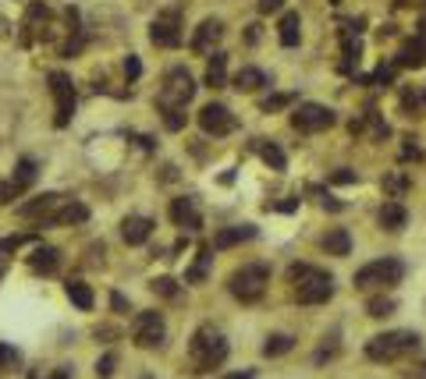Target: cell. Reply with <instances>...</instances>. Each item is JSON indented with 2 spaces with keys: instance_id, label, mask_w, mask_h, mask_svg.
<instances>
[{
  "instance_id": "obj_17",
  "label": "cell",
  "mask_w": 426,
  "mask_h": 379,
  "mask_svg": "<svg viewBox=\"0 0 426 379\" xmlns=\"http://www.w3.org/2000/svg\"><path fill=\"white\" fill-rule=\"evenodd\" d=\"M149 234H153V220H146V216H125L121 220V238L128 245H142V241H149Z\"/></svg>"
},
{
  "instance_id": "obj_41",
  "label": "cell",
  "mask_w": 426,
  "mask_h": 379,
  "mask_svg": "<svg viewBox=\"0 0 426 379\" xmlns=\"http://www.w3.org/2000/svg\"><path fill=\"white\" fill-rule=\"evenodd\" d=\"M153 291L163 294V298H174V294H178V284H174L171 276H160V280H153Z\"/></svg>"
},
{
  "instance_id": "obj_25",
  "label": "cell",
  "mask_w": 426,
  "mask_h": 379,
  "mask_svg": "<svg viewBox=\"0 0 426 379\" xmlns=\"http://www.w3.org/2000/svg\"><path fill=\"white\" fill-rule=\"evenodd\" d=\"M209 262H213V245H202V248H199V259H195L192 269L185 273V284H202L206 273H209Z\"/></svg>"
},
{
  "instance_id": "obj_27",
  "label": "cell",
  "mask_w": 426,
  "mask_h": 379,
  "mask_svg": "<svg viewBox=\"0 0 426 379\" xmlns=\"http://www.w3.org/2000/svg\"><path fill=\"white\" fill-rule=\"evenodd\" d=\"M260 86H267V75H263L260 68H242V71L235 75V89H238V93H256Z\"/></svg>"
},
{
  "instance_id": "obj_48",
  "label": "cell",
  "mask_w": 426,
  "mask_h": 379,
  "mask_svg": "<svg viewBox=\"0 0 426 379\" xmlns=\"http://www.w3.org/2000/svg\"><path fill=\"white\" fill-rule=\"evenodd\" d=\"M110 305H114L117 312H128V301H125V294H114V298H110Z\"/></svg>"
},
{
  "instance_id": "obj_52",
  "label": "cell",
  "mask_w": 426,
  "mask_h": 379,
  "mask_svg": "<svg viewBox=\"0 0 426 379\" xmlns=\"http://www.w3.org/2000/svg\"><path fill=\"white\" fill-rule=\"evenodd\" d=\"M246 40H249V43H256V40H260V25H249V36H246Z\"/></svg>"
},
{
  "instance_id": "obj_16",
  "label": "cell",
  "mask_w": 426,
  "mask_h": 379,
  "mask_svg": "<svg viewBox=\"0 0 426 379\" xmlns=\"http://www.w3.org/2000/svg\"><path fill=\"white\" fill-rule=\"evenodd\" d=\"M57 266H61V252L54 245H36L33 248V255H29V269L33 273L50 276V273H57Z\"/></svg>"
},
{
  "instance_id": "obj_39",
  "label": "cell",
  "mask_w": 426,
  "mask_h": 379,
  "mask_svg": "<svg viewBox=\"0 0 426 379\" xmlns=\"http://www.w3.org/2000/svg\"><path fill=\"white\" fill-rule=\"evenodd\" d=\"M33 241V234H15V238H4V241H0V255H4V252H18L22 245H29Z\"/></svg>"
},
{
  "instance_id": "obj_12",
  "label": "cell",
  "mask_w": 426,
  "mask_h": 379,
  "mask_svg": "<svg viewBox=\"0 0 426 379\" xmlns=\"http://www.w3.org/2000/svg\"><path fill=\"white\" fill-rule=\"evenodd\" d=\"M64 199L57 195V192H43V195H36V199H29V202H22L18 206V216H25V220H50L54 213H57V206H61Z\"/></svg>"
},
{
  "instance_id": "obj_11",
  "label": "cell",
  "mask_w": 426,
  "mask_h": 379,
  "mask_svg": "<svg viewBox=\"0 0 426 379\" xmlns=\"http://www.w3.org/2000/svg\"><path fill=\"white\" fill-rule=\"evenodd\" d=\"M149 40H153L156 47H163V50H174V47L181 43V22H178V15L171 11V15L153 18V25H149Z\"/></svg>"
},
{
  "instance_id": "obj_43",
  "label": "cell",
  "mask_w": 426,
  "mask_h": 379,
  "mask_svg": "<svg viewBox=\"0 0 426 379\" xmlns=\"http://www.w3.org/2000/svg\"><path fill=\"white\" fill-rule=\"evenodd\" d=\"M369 82H373V86H391V82H394V68H384V64H380V68L369 75Z\"/></svg>"
},
{
  "instance_id": "obj_31",
  "label": "cell",
  "mask_w": 426,
  "mask_h": 379,
  "mask_svg": "<svg viewBox=\"0 0 426 379\" xmlns=\"http://www.w3.org/2000/svg\"><path fill=\"white\" fill-rule=\"evenodd\" d=\"M256 149H260V156H263V163H267V167H274V170H284V163H288V160H284V153H281L274 142H260Z\"/></svg>"
},
{
  "instance_id": "obj_1",
  "label": "cell",
  "mask_w": 426,
  "mask_h": 379,
  "mask_svg": "<svg viewBox=\"0 0 426 379\" xmlns=\"http://www.w3.org/2000/svg\"><path fill=\"white\" fill-rule=\"evenodd\" d=\"M288 280L295 284V301L299 305H323L334 298V276L327 269H316L309 262H292Z\"/></svg>"
},
{
  "instance_id": "obj_32",
  "label": "cell",
  "mask_w": 426,
  "mask_h": 379,
  "mask_svg": "<svg viewBox=\"0 0 426 379\" xmlns=\"http://www.w3.org/2000/svg\"><path fill=\"white\" fill-rule=\"evenodd\" d=\"M11 181H15V185H18V188L25 192V188H29V185L36 181V163H33V160H18V167H15Z\"/></svg>"
},
{
  "instance_id": "obj_4",
  "label": "cell",
  "mask_w": 426,
  "mask_h": 379,
  "mask_svg": "<svg viewBox=\"0 0 426 379\" xmlns=\"http://www.w3.org/2000/svg\"><path fill=\"white\" fill-rule=\"evenodd\" d=\"M419 347V333L412 330H391V333H376L366 344V358L369 361H398L401 354Z\"/></svg>"
},
{
  "instance_id": "obj_51",
  "label": "cell",
  "mask_w": 426,
  "mask_h": 379,
  "mask_svg": "<svg viewBox=\"0 0 426 379\" xmlns=\"http://www.w3.org/2000/svg\"><path fill=\"white\" fill-rule=\"evenodd\" d=\"M408 375H412V379H426V361H419V365H415Z\"/></svg>"
},
{
  "instance_id": "obj_54",
  "label": "cell",
  "mask_w": 426,
  "mask_h": 379,
  "mask_svg": "<svg viewBox=\"0 0 426 379\" xmlns=\"http://www.w3.org/2000/svg\"><path fill=\"white\" fill-rule=\"evenodd\" d=\"M422 103H426V89H422Z\"/></svg>"
},
{
  "instance_id": "obj_18",
  "label": "cell",
  "mask_w": 426,
  "mask_h": 379,
  "mask_svg": "<svg viewBox=\"0 0 426 379\" xmlns=\"http://www.w3.org/2000/svg\"><path fill=\"white\" fill-rule=\"evenodd\" d=\"M256 238V227L253 223H242V227H224L213 234V248H235L242 241H253Z\"/></svg>"
},
{
  "instance_id": "obj_44",
  "label": "cell",
  "mask_w": 426,
  "mask_h": 379,
  "mask_svg": "<svg viewBox=\"0 0 426 379\" xmlns=\"http://www.w3.org/2000/svg\"><path fill=\"white\" fill-rule=\"evenodd\" d=\"M359 181V174L355 170H348V167H341V170H334L330 174V185H355Z\"/></svg>"
},
{
  "instance_id": "obj_34",
  "label": "cell",
  "mask_w": 426,
  "mask_h": 379,
  "mask_svg": "<svg viewBox=\"0 0 426 379\" xmlns=\"http://www.w3.org/2000/svg\"><path fill=\"white\" fill-rule=\"evenodd\" d=\"M22 361V351L15 344H0V372H11Z\"/></svg>"
},
{
  "instance_id": "obj_10",
  "label": "cell",
  "mask_w": 426,
  "mask_h": 379,
  "mask_svg": "<svg viewBox=\"0 0 426 379\" xmlns=\"http://www.w3.org/2000/svg\"><path fill=\"white\" fill-rule=\"evenodd\" d=\"M292 124L299 132H323L334 124V110L330 107H320V103H302L295 114H292Z\"/></svg>"
},
{
  "instance_id": "obj_6",
  "label": "cell",
  "mask_w": 426,
  "mask_h": 379,
  "mask_svg": "<svg viewBox=\"0 0 426 379\" xmlns=\"http://www.w3.org/2000/svg\"><path fill=\"white\" fill-rule=\"evenodd\" d=\"M195 96V82L185 68H171L163 75V89L156 96V107H185L188 100Z\"/></svg>"
},
{
  "instance_id": "obj_53",
  "label": "cell",
  "mask_w": 426,
  "mask_h": 379,
  "mask_svg": "<svg viewBox=\"0 0 426 379\" xmlns=\"http://www.w3.org/2000/svg\"><path fill=\"white\" fill-rule=\"evenodd\" d=\"M4 269H8V262H4V255H0V276H4Z\"/></svg>"
},
{
  "instance_id": "obj_13",
  "label": "cell",
  "mask_w": 426,
  "mask_h": 379,
  "mask_svg": "<svg viewBox=\"0 0 426 379\" xmlns=\"http://www.w3.org/2000/svg\"><path fill=\"white\" fill-rule=\"evenodd\" d=\"M171 220H174V227H181V231H199V227H202L199 206H195V199H188V195H181V199L171 202Z\"/></svg>"
},
{
  "instance_id": "obj_37",
  "label": "cell",
  "mask_w": 426,
  "mask_h": 379,
  "mask_svg": "<svg viewBox=\"0 0 426 379\" xmlns=\"http://www.w3.org/2000/svg\"><path fill=\"white\" fill-rule=\"evenodd\" d=\"M292 103H295V93H277V96L263 100L260 107H263V114H274V110H284V107H292Z\"/></svg>"
},
{
  "instance_id": "obj_30",
  "label": "cell",
  "mask_w": 426,
  "mask_h": 379,
  "mask_svg": "<svg viewBox=\"0 0 426 379\" xmlns=\"http://www.w3.org/2000/svg\"><path fill=\"white\" fill-rule=\"evenodd\" d=\"M156 110H160L167 132H181L185 128V107H156Z\"/></svg>"
},
{
  "instance_id": "obj_36",
  "label": "cell",
  "mask_w": 426,
  "mask_h": 379,
  "mask_svg": "<svg viewBox=\"0 0 426 379\" xmlns=\"http://www.w3.org/2000/svg\"><path fill=\"white\" fill-rule=\"evenodd\" d=\"M384 192H387L391 199L405 195V192H408V177H405V174H387V177H384Z\"/></svg>"
},
{
  "instance_id": "obj_21",
  "label": "cell",
  "mask_w": 426,
  "mask_h": 379,
  "mask_svg": "<svg viewBox=\"0 0 426 379\" xmlns=\"http://www.w3.org/2000/svg\"><path fill=\"white\" fill-rule=\"evenodd\" d=\"M206 86H209V89H224V86H228V54L213 50V57H209V64H206Z\"/></svg>"
},
{
  "instance_id": "obj_14",
  "label": "cell",
  "mask_w": 426,
  "mask_h": 379,
  "mask_svg": "<svg viewBox=\"0 0 426 379\" xmlns=\"http://www.w3.org/2000/svg\"><path fill=\"white\" fill-rule=\"evenodd\" d=\"M50 22V8L43 4V0H36V4H29L25 11V22H22V47H29L36 40V33Z\"/></svg>"
},
{
  "instance_id": "obj_46",
  "label": "cell",
  "mask_w": 426,
  "mask_h": 379,
  "mask_svg": "<svg viewBox=\"0 0 426 379\" xmlns=\"http://www.w3.org/2000/svg\"><path fill=\"white\" fill-rule=\"evenodd\" d=\"M284 8V0H260V11L263 15H274V11H281Z\"/></svg>"
},
{
  "instance_id": "obj_7",
  "label": "cell",
  "mask_w": 426,
  "mask_h": 379,
  "mask_svg": "<svg viewBox=\"0 0 426 379\" xmlns=\"http://www.w3.org/2000/svg\"><path fill=\"white\" fill-rule=\"evenodd\" d=\"M50 96H54V124L64 128L75 114V86H71V75L64 71H50Z\"/></svg>"
},
{
  "instance_id": "obj_9",
  "label": "cell",
  "mask_w": 426,
  "mask_h": 379,
  "mask_svg": "<svg viewBox=\"0 0 426 379\" xmlns=\"http://www.w3.org/2000/svg\"><path fill=\"white\" fill-rule=\"evenodd\" d=\"M199 128L213 139H221V135H231L235 132V114L224 107V103H206L199 110Z\"/></svg>"
},
{
  "instance_id": "obj_24",
  "label": "cell",
  "mask_w": 426,
  "mask_h": 379,
  "mask_svg": "<svg viewBox=\"0 0 426 379\" xmlns=\"http://www.w3.org/2000/svg\"><path fill=\"white\" fill-rule=\"evenodd\" d=\"M405 223H408V213H405L401 202H384L380 206V227L384 231H401Z\"/></svg>"
},
{
  "instance_id": "obj_15",
  "label": "cell",
  "mask_w": 426,
  "mask_h": 379,
  "mask_svg": "<svg viewBox=\"0 0 426 379\" xmlns=\"http://www.w3.org/2000/svg\"><path fill=\"white\" fill-rule=\"evenodd\" d=\"M221 36H224V25H221L217 18H206V22L195 29V36H192V50H199V54H209L213 47L221 43Z\"/></svg>"
},
{
  "instance_id": "obj_35",
  "label": "cell",
  "mask_w": 426,
  "mask_h": 379,
  "mask_svg": "<svg viewBox=\"0 0 426 379\" xmlns=\"http://www.w3.org/2000/svg\"><path fill=\"white\" fill-rule=\"evenodd\" d=\"M341 40H345V61H341V68L352 71V64H359V40H352V29Z\"/></svg>"
},
{
  "instance_id": "obj_45",
  "label": "cell",
  "mask_w": 426,
  "mask_h": 379,
  "mask_svg": "<svg viewBox=\"0 0 426 379\" xmlns=\"http://www.w3.org/2000/svg\"><path fill=\"white\" fill-rule=\"evenodd\" d=\"M68 375H71V368L61 365V368H54V372H33L29 379H68Z\"/></svg>"
},
{
  "instance_id": "obj_22",
  "label": "cell",
  "mask_w": 426,
  "mask_h": 379,
  "mask_svg": "<svg viewBox=\"0 0 426 379\" xmlns=\"http://www.w3.org/2000/svg\"><path fill=\"white\" fill-rule=\"evenodd\" d=\"M277 36H281V47H299V40H302V18H299V11H284L281 15Z\"/></svg>"
},
{
  "instance_id": "obj_55",
  "label": "cell",
  "mask_w": 426,
  "mask_h": 379,
  "mask_svg": "<svg viewBox=\"0 0 426 379\" xmlns=\"http://www.w3.org/2000/svg\"><path fill=\"white\" fill-rule=\"evenodd\" d=\"M330 4H341V0H330Z\"/></svg>"
},
{
  "instance_id": "obj_3",
  "label": "cell",
  "mask_w": 426,
  "mask_h": 379,
  "mask_svg": "<svg viewBox=\"0 0 426 379\" xmlns=\"http://www.w3.org/2000/svg\"><path fill=\"white\" fill-rule=\"evenodd\" d=\"M267 284H270V266L267 262H249V266H242V269H235L228 276V291L238 301H246V305L260 301L263 291H267Z\"/></svg>"
},
{
  "instance_id": "obj_2",
  "label": "cell",
  "mask_w": 426,
  "mask_h": 379,
  "mask_svg": "<svg viewBox=\"0 0 426 379\" xmlns=\"http://www.w3.org/2000/svg\"><path fill=\"white\" fill-rule=\"evenodd\" d=\"M192 358H195V372H213V368H221L228 361V340L221 333H213V330H195L192 344H188Z\"/></svg>"
},
{
  "instance_id": "obj_29",
  "label": "cell",
  "mask_w": 426,
  "mask_h": 379,
  "mask_svg": "<svg viewBox=\"0 0 426 379\" xmlns=\"http://www.w3.org/2000/svg\"><path fill=\"white\" fill-rule=\"evenodd\" d=\"M64 18H68V25H71V33H79V11H75V8H68V11H64ZM79 47H82V36H75V40H68V43L61 47V57H71V54H79Z\"/></svg>"
},
{
  "instance_id": "obj_19",
  "label": "cell",
  "mask_w": 426,
  "mask_h": 379,
  "mask_svg": "<svg viewBox=\"0 0 426 379\" xmlns=\"http://www.w3.org/2000/svg\"><path fill=\"white\" fill-rule=\"evenodd\" d=\"M86 220H89V206H82V202L68 199L64 206H57V213H54L47 223H61V227H71V223H86Z\"/></svg>"
},
{
  "instance_id": "obj_28",
  "label": "cell",
  "mask_w": 426,
  "mask_h": 379,
  "mask_svg": "<svg viewBox=\"0 0 426 379\" xmlns=\"http://www.w3.org/2000/svg\"><path fill=\"white\" fill-rule=\"evenodd\" d=\"M295 347V340L288 337V333H274V337H267V344H263V358H281V354H288Z\"/></svg>"
},
{
  "instance_id": "obj_42",
  "label": "cell",
  "mask_w": 426,
  "mask_h": 379,
  "mask_svg": "<svg viewBox=\"0 0 426 379\" xmlns=\"http://www.w3.org/2000/svg\"><path fill=\"white\" fill-rule=\"evenodd\" d=\"M139 75H142V64H139V57H135V54H128V57H125V78H128V82H135Z\"/></svg>"
},
{
  "instance_id": "obj_49",
  "label": "cell",
  "mask_w": 426,
  "mask_h": 379,
  "mask_svg": "<svg viewBox=\"0 0 426 379\" xmlns=\"http://www.w3.org/2000/svg\"><path fill=\"white\" fill-rule=\"evenodd\" d=\"M415 103H419V100H415L412 93H405V96H401V107H405V110H415Z\"/></svg>"
},
{
  "instance_id": "obj_38",
  "label": "cell",
  "mask_w": 426,
  "mask_h": 379,
  "mask_svg": "<svg viewBox=\"0 0 426 379\" xmlns=\"http://www.w3.org/2000/svg\"><path fill=\"white\" fill-rule=\"evenodd\" d=\"M114 368H117V354H114V351H107V354L96 361V375H100V379H110V375H114Z\"/></svg>"
},
{
  "instance_id": "obj_33",
  "label": "cell",
  "mask_w": 426,
  "mask_h": 379,
  "mask_svg": "<svg viewBox=\"0 0 426 379\" xmlns=\"http://www.w3.org/2000/svg\"><path fill=\"white\" fill-rule=\"evenodd\" d=\"M398 308V301L394 298H369V305H366V315H373V319H384V315H391Z\"/></svg>"
},
{
  "instance_id": "obj_26",
  "label": "cell",
  "mask_w": 426,
  "mask_h": 379,
  "mask_svg": "<svg viewBox=\"0 0 426 379\" xmlns=\"http://www.w3.org/2000/svg\"><path fill=\"white\" fill-rule=\"evenodd\" d=\"M64 294L71 298L75 308H82V312L93 308V291H89V284H82V280H68V284H64Z\"/></svg>"
},
{
  "instance_id": "obj_47",
  "label": "cell",
  "mask_w": 426,
  "mask_h": 379,
  "mask_svg": "<svg viewBox=\"0 0 426 379\" xmlns=\"http://www.w3.org/2000/svg\"><path fill=\"white\" fill-rule=\"evenodd\" d=\"M419 156H422V153H419L415 146H405V149H401V160H419Z\"/></svg>"
},
{
  "instance_id": "obj_8",
  "label": "cell",
  "mask_w": 426,
  "mask_h": 379,
  "mask_svg": "<svg viewBox=\"0 0 426 379\" xmlns=\"http://www.w3.org/2000/svg\"><path fill=\"white\" fill-rule=\"evenodd\" d=\"M167 337V322L160 312H139L135 315V326H132V340L135 347H160Z\"/></svg>"
},
{
  "instance_id": "obj_20",
  "label": "cell",
  "mask_w": 426,
  "mask_h": 379,
  "mask_svg": "<svg viewBox=\"0 0 426 379\" xmlns=\"http://www.w3.org/2000/svg\"><path fill=\"white\" fill-rule=\"evenodd\" d=\"M394 64H398V68H412V71H415V68H422V64H426V40H422V36H415L412 43H405Z\"/></svg>"
},
{
  "instance_id": "obj_23",
  "label": "cell",
  "mask_w": 426,
  "mask_h": 379,
  "mask_svg": "<svg viewBox=\"0 0 426 379\" xmlns=\"http://www.w3.org/2000/svg\"><path fill=\"white\" fill-rule=\"evenodd\" d=\"M320 245H323V252H327V255H348V252H352V234H348L345 227H334V231H327V234H323V241H320Z\"/></svg>"
},
{
  "instance_id": "obj_50",
  "label": "cell",
  "mask_w": 426,
  "mask_h": 379,
  "mask_svg": "<svg viewBox=\"0 0 426 379\" xmlns=\"http://www.w3.org/2000/svg\"><path fill=\"white\" fill-rule=\"evenodd\" d=\"M256 372L253 368H242V372H231V375H224V379H253Z\"/></svg>"
},
{
  "instance_id": "obj_5",
  "label": "cell",
  "mask_w": 426,
  "mask_h": 379,
  "mask_svg": "<svg viewBox=\"0 0 426 379\" xmlns=\"http://www.w3.org/2000/svg\"><path fill=\"white\" fill-rule=\"evenodd\" d=\"M405 276V266L398 259H376V262H366L362 269H355V287L369 291V287H391Z\"/></svg>"
},
{
  "instance_id": "obj_40",
  "label": "cell",
  "mask_w": 426,
  "mask_h": 379,
  "mask_svg": "<svg viewBox=\"0 0 426 379\" xmlns=\"http://www.w3.org/2000/svg\"><path fill=\"white\" fill-rule=\"evenodd\" d=\"M18 195H22V188H18L11 177H8V181H0V206H8V202L18 199Z\"/></svg>"
}]
</instances>
